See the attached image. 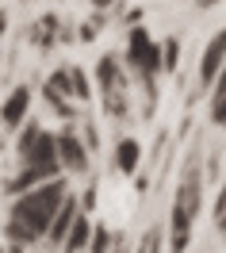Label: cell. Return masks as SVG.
I'll return each instance as SVG.
<instances>
[{"instance_id": "4", "label": "cell", "mask_w": 226, "mask_h": 253, "mask_svg": "<svg viewBox=\"0 0 226 253\" xmlns=\"http://www.w3.org/2000/svg\"><path fill=\"white\" fill-rule=\"evenodd\" d=\"M58 161H62V173L65 176H84V173H88L92 150H88V142H84L81 130H73V126L58 130Z\"/></svg>"}, {"instance_id": "20", "label": "cell", "mask_w": 226, "mask_h": 253, "mask_svg": "<svg viewBox=\"0 0 226 253\" xmlns=\"http://www.w3.org/2000/svg\"><path fill=\"white\" fill-rule=\"evenodd\" d=\"M226 215V184H223V192H219V200H215V222Z\"/></svg>"}, {"instance_id": "18", "label": "cell", "mask_w": 226, "mask_h": 253, "mask_svg": "<svg viewBox=\"0 0 226 253\" xmlns=\"http://www.w3.org/2000/svg\"><path fill=\"white\" fill-rule=\"evenodd\" d=\"M100 27H104V16L88 19V23H84V27H81V35H77V39H81V42H92V39H96V35H100Z\"/></svg>"}, {"instance_id": "8", "label": "cell", "mask_w": 226, "mask_h": 253, "mask_svg": "<svg viewBox=\"0 0 226 253\" xmlns=\"http://www.w3.org/2000/svg\"><path fill=\"white\" fill-rule=\"evenodd\" d=\"M81 211H84L81 200L69 192V196H65V204L58 207L54 222H50V230H46V238H42V246H46V250H62V246H65V234H69V226H73V219H77Z\"/></svg>"}, {"instance_id": "19", "label": "cell", "mask_w": 226, "mask_h": 253, "mask_svg": "<svg viewBox=\"0 0 226 253\" xmlns=\"http://www.w3.org/2000/svg\"><path fill=\"white\" fill-rule=\"evenodd\" d=\"M81 134H84V142H88V150H92V154H96L100 150V130L92 123H88V119H84V126H81Z\"/></svg>"}, {"instance_id": "3", "label": "cell", "mask_w": 226, "mask_h": 253, "mask_svg": "<svg viewBox=\"0 0 226 253\" xmlns=\"http://www.w3.org/2000/svg\"><path fill=\"white\" fill-rule=\"evenodd\" d=\"M96 88H100V104L112 119H123L130 111V77H127V62H119L115 54H104L96 65Z\"/></svg>"}, {"instance_id": "21", "label": "cell", "mask_w": 226, "mask_h": 253, "mask_svg": "<svg viewBox=\"0 0 226 253\" xmlns=\"http://www.w3.org/2000/svg\"><path fill=\"white\" fill-rule=\"evenodd\" d=\"M81 207H84V211H92V207H96V188H88L81 196Z\"/></svg>"}, {"instance_id": "22", "label": "cell", "mask_w": 226, "mask_h": 253, "mask_svg": "<svg viewBox=\"0 0 226 253\" xmlns=\"http://www.w3.org/2000/svg\"><path fill=\"white\" fill-rule=\"evenodd\" d=\"M4 31H8V12L0 8V39H4Z\"/></svg>"}, {"instance_id": "14", "label": "cell", "mask_w": 226, "mask_h": 253, "mask_svg": "<svg viewBox=\"0 0 226 253\" xmlns=\"http://www.w3.org/2000/svg\"><path fill=\"white\" fill-rule=\"evenodd\" d=\"M165 238H169V234H165L161 226H150V230L142 234V246H138V253H161Z\"/></svg>"}, {"instance_id": "25", "label": "cell", "mask_w": 226, "mask_h": 253, "mask_svg": "<svg viewBox=\"0 0 226 253\" xmlns=\"http://www.w3.org/2000/svg\"><path fill=\"white\" fill-rule=\"evenodd\" d=\"M0 253H8V250H4V246H0Z\"/></svg>"}, {"instance_id": "5", "label": "cell", "mask_w": 226, "mask_h": 253, "mask_svg": "<svg viewBox=\"0 0 226 253\" xmlns=\"http://www.w3.org/2000/svg\"><path fill=\"white\" fill-rule=\"evenodd\" d=\"M27 119H31V88H27V84H16L12 92L0 100V126H4V130H19Z\"/></svg>"}, {"instance_id": "2", "label": "cell", "mask_w": 226, "mask_h": 253, "mask_svg": "<svg viewBox=\"0 0 226 253\" xmlns=\"http://www.w3.org/2000/svg\"><path fill=\"white\" fill-rule=\"evenodd\" d=\"M127 69L138 77V84H142L146 92V111L153 108V100H157V77L165 73V58H161V42L157 39H150V31H146L142 23H134L127 35Z\"/></svg>"}, {"instance_id": "17", "label": "cell", "mask_w": 226, "mask_h": 253, "mask_svg": "<svg viewBox=\"0 0 226 253\" xmlns=\"http://www.w3.org/2000/svg\"><path fill=\"white\" fill-rule=\"evenodd\" d=\"M211 123L226 130V96H211Z\"/></svg>"}, {"instance_id": "23", "label": "cell", "mask_w": 226, "mask_h": 253, "mask_svg": "<svg viewBox=\"0 0 226 253\" xmlns=\"http://www.w3.org/2000/svg\"><path fill=\"white\" fill-rule=\"evenodd\" d=\"M115 0H92V8H112Z\"/></svg>"}, {"instance_id": "13", "label": "cell", "mask_w": 226, "mask_h": 253, "mask_svg": "<svg viewBox=\"0 0 226 253\" xmlns=\"http://www.w3.org/2000/svg\"><path fill=\"white\" fill-rule=\"evenodd\" d=\"M112 246H115V234L104 222H96V226H92V246H88V253H112Z\"/></svg>"}, {"instance_id": "11", "label": "cell", "mask_w": 226, "mask_h": 253, "mask_svg": "<svg viewBox=\"0 0 226 253\" xmlns=\"http://www.w3.org/2000/svg\"><path fill=\"white\" fill-rule=\"evenodd\" d=\"M46 88H50V92H58V96H65V100H77V88H73V65H58V69L46 77Z\"/></svg>"}, {"instance_id": "9", "label": "cell", "mask_w": 226, "mask_h": 253, "mask_svg": "<svg viewBox=\"0 0 226 253\" xmlns=\"http://www.w3.org/2000/svg\"><path fill=\"white\" fill-rule=\"evenodd\" d=\"M138 165H142V142L130 138V134H123V138L115 142V169H119L123 176H134Z\"/></svg>"}, {"instance_id": "1", "label": "cell", "mask_w": 226, "mask_h": 253, "mask_svg": "<svg viewBox=\"0 0 226 253\" xmlns=\"http://www.w3.org/2000/svg\"><path fill=\"white\" fill-rule=\"evenodd\" d=\"M65 196H69L65 173L54 176V180H46V184H35V188L12 196L8 219H4V238L12 242V250L23 253V250H31V246H38V242L46 238L50 222L58 215V207L65 204Z\"/></svg>"}, {"instance_id": "15", "label": "cell", "mask_w": 226, "mask_h": 253, "mask_svg": "<svg viewBox=\"0 0 226 253\" xmlns=\"http://www.w3.org/2000/svg\"><path fill=\"white\" fill-rule=\"evenodd\" d=\"M161 58H165V73H173V69L180 65V39H177V35L161 42Z\"/></svg>"}, {"instance_id": "24", "label": "cell", "mask_w": 226, "mask_h": 253, "mask_svg": "<svg viewBox=\"0 0 226 253\" xmlns=\"http://www.w3.org/2000/svg\"><path fill=\"white\" fill-rule=\"evenodd\" d=\"M219 226H223V234H226V215H223V219H219Z\"/></svg>"}, {"instance_id": "10", "label": "cell", "mask_w": 226, "mask_h": 253, "mask_svg": "<svg viewBox=\"0 0 226 253\" xmlns=\"http://www.w3.org/2000/svg\"><path fill=\"white\" fill-rule=\"evenodd\" d=\"M88 246H92V222H88V211H81L69 226V234H65L62 253H88Z\"/></svg>"}, {"instance_id": "7", "label": "cell", "mask_w": 226, "mask_h": 253, "mask_svg": "<svg viewBox=\"0 0 226 253\" xmlns=\"http://www.w3.org/2000/svg\"><path fill=\"white\" fill-rule=\"evenodd\" d=\"M192 222L195 211L184 200H173V215H169V253H184L192 242Z\"/></svg>"}, {"instance_id": "6", "label": "cell", "mask_w": 226, "mask_h": 253, "mask_svg": "<svg viewBox=\"0 0 226 253\" xmlns=\"http://www.w3.org/2000/svg\"><path fill=\"white\" fill-rule=\"evenodd\" d=\"M226 65V27L219 35H211V42L203 46V58H199V88H211L219 73Z\"/></svg>"}, {"instance_id": "16", "label": "cell", "mask_w": 226, "mask_h": 253, "mask_svg": "<svg viewBox=\"0 0 226 253\" xmlns=\"http://www.w3.org/2000/svg\"><path fill=\"white\" fill-rule=\"evenodd\" d=\"M73 88H77V100H81V104L92 100V84H88V73H84L81 65H73Z\"/></svg>"}, {"instance_id": "12", "label": "cell", "mask_w": 226, "mask_h": 253, "mask_svg": "<svg viewBox=\"0 0 226 253\" xmlns=\"http://www.w3.org/2000/svg\"><path fill=\"white\" fill-rule=\"evenodd\" d=\"M54 35L62 39L58 16H42V19H38V23L31 27V39H35V46H38V50H50V46H54Z\"/></svg>"}]
</instances>
